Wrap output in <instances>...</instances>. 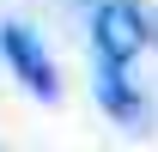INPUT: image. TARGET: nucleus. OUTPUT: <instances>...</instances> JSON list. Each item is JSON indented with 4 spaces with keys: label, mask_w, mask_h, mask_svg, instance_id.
<instances>
[{
    "label": "nucleus",
    "mask_w": 158,
    "mask_h": 152,
    "mask_svg": "<svg viewBox=\"0 0 158 152\" xmlns=\"http://www.w3.org/2000/svg\"><path fill=\"white\" fill-rule=\"evenodd\" d=\"M158 31H152V19L140 12L134 0H103L98 12H91V43H98V61H128L152 43Z\"/></svg>",
    "instance_id": "f257e3e1"
},
{
    "label": "nucleus",
    "mask_w": 158,
    "mask_h": 152,
    "mask_svg": "<svg viewBox=\"0 0 158 152\" xmlns=\"http://www.w3.org/2000/svg\"><path fill=\"white\" fill-rule=\"evenodd\" d=\"M0 55H6V67L24 79V91H31V97H43V103H55V97H61L55 61H49V49L37 43V31H24V24H0Z\"/></svg>",
    "instance_id": "f03ea898"
},
{
    "label": "nucleus",
    "mask_w": 158,
    "mask_h": 152,
    "mask_svg": "<svg viewBox=\"0 0 158 152\" xmlns=\"http://www.w3.org/2000/svg\"><path fill=\"white\" fill-rule=\"evenodd\" d=\"M98 103L116 122H140V97H134V85H128V67L122 61H98Z\"/></svg>",
    "instance_id": "7ed1b4c3"
}]
</instances>
